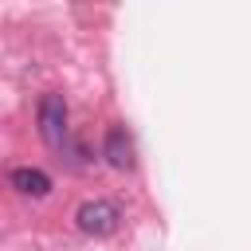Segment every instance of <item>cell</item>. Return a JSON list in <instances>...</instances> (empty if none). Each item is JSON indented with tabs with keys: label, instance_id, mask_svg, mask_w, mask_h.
I'll list each match as a JSON object with an SVG mask.
<instances>
[{
	"label": "cell",
	"instance_id": "6da1fadb",
	"mask_svg": "<svg viewBox=\"0 0 251 251\" xmlns=\"http://www.w3.org/2000/svg\"><path fill=\"white\" fill-rule=\"evenodd\" d=\"M75 220H78V227H82L86 235H110V231H118L122 212H118V204H110V200H86Z\"/></svg>",
	"mask_w": 251,
	"mask_h": 251
},
{
	"label": "cell",
	"instance_id": "7a4b0ae2",
	"mask_svg": "<svg viewBox=\"0 0 251 251\" xmlns=\"http://www.w3.org/2000/svg\"><path fill=\"white\" fill-rule=\"evenodd\" d=\"M39 133L47 145H63L67 137V102L63 94H43L39 98Z\"/></svg>",
	"mask_w": 251,
	"mask_h": 251
},
{
	"label": "cell",
	"instance_id": "3957f363",
	"mask_svg": "<svg viewBox=\"0 0 251 251\" xmlns=\"http://www.w3.org/2000/svg\"><path fill=\"white\" fill-rule=\"evenodd\" d=\"M102 157H106L114 169H133V137L126 133V126H110V129H106Z\"/></svg>",
	"mask_w": 251,
	"mask_h": 251
},
{
	"label": "cell",
	"instance_id": "277c9868",
	"mask_svg": "<svg viewBox=\"0 0 251 251\" xmlns=\"http://www.w3.org/2000/svg\"><path fill=\"white\" fill-rule=\"evenodd\" d=\"M12 184L24 196H47L51 192V176L39 173V169H12Z\"/></svg>",
	"mask_w": 251,
	"mask_h": 251
}]
</instances>
